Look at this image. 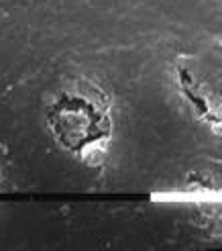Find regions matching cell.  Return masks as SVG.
I'll return each mask as SVG.
<instances>
[{
	"label": "cell",
	"instance_id": "obj_1",
	"mask_svg": "<svg viewBox=\"0 0 222 251\" xmlns=\"http://www.w3.org/2000/svg\"><path fill=\"white\" fill-rule=\"evenodd\" d=\"M47 125L55 141L82 161H100L112 137L110 98L90 80H73L47 108Z\"/></svg>",
	"mask_w": 222,
	"mask_h": 251
}]
</instances>
